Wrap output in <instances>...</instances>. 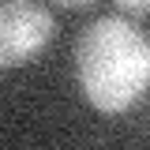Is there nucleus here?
<instances>
[{
    "label": "nucleus",
    "instance_id": "1",
    "mask_svg": "<svg viewBox=\"0 0 150 150\" xmlns=\"http://www.w3.org/2000/svg\"><path fill=\"white\" fill-rule=\"evenodd\" d=\"M75 79L98 112L131 109L150 79V45L128 19H94L75 41Z\"/></svg>",
    "mask_w": 150,
    "mask_h": 150
},
{
    "label": "nucleus",
    "instance_id": "2",
    "mask_svg": "<svg viewBox=\"0 0 150 150\" xmlns=\"http://www.w3.org/2000/svg\"><path fill=\"white\" fill-rule=\"evenodd\" d=\"M56 38V19L38 0H4L0 4V71L30 64Z\"/></svg>",
    "mask_w": 150,
    "mask_h": 150
},
{
    "label": "nucleus",
    "instance_id": "3",
    "mask_svg": "<svg viewBox=\"0 0 150 150\" xmlns=\"http://www.w3.org/2000/svg\"><path fill=\"white\" fill-rule=\"evenodd\" d=\"M112 4L128 15H146V8H150V0H112Z\"/></svg>",
    "mask_w": 150,
    "mask_h": 150
},
{
    "label": "nucleus",
    "instance_id": "4",
    "mask_svg": "<svg viewBox=\"0 0 150 150\" xmlns=\"http://www.w3.org/2000/svg\"><path fill=\"white\" fill-rule=\"evenodd\" d=\"M56 8H68V11H83V8H90V4H98V0H53Z\"/></svg>",
    "mask_w": 150,
    "mask_h": 150
}]
</instances>
